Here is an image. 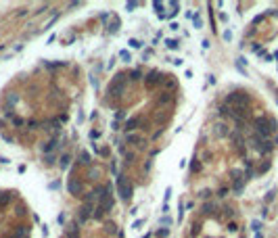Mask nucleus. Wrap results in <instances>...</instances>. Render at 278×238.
Listing matches in <instances>:
<instances>
[{
  "label": "nucleus",
  "mask_w": 278,
  "mask_h": 238,
  "mask_svg": "<svg viewBox=\"0 0 278 238\" xmlns=\"http://www.w3.org/2000/svg\"><path fill=\"white\" fill-rule=\"evenodd\" d=\"M100 203H98V207L94 209V217L96 219H100V217H105V213L111 209V205H113V194H111V186H105L102 192H100V198H98Z\"/></svg>",
  "instance_id": "f257e3e1"
},
{
  "label": "nucleus",
  "mask_w": 278,
  "mask_h": 238,
  "mask_svg": "<svg viewBox=\"0 0 278 238\" xmlns=\"http://www.w3.org/2000/svg\"><path fill=\"white\" fill-rule=\"evenodd\" d=\"M117 194H119L124 200H128V198L132 196V184H130L124 176H119V178H117Z\"/></svg>",
  "instance_id": "f03ea898"
},
{
  "label": "nucleus",
  "mask_w": 278,
  "mask_h": 238,
  "mask_svg": "<svg viewBox=\"0 0 278 238\" xmlns=\"http://www.w3.org/2000/svg\"><path fill=\"white\" fill-rule=\"evenodd\" d=\"M270 125H274V121H268V119H264V117L255 119V128H257L259 136H264V138H268V136L272 134V128H270Z\"/></svg>",
  "instance_id": "7ed1b4c3"
},
{
  "label": "nucleus",
  "mask_w": 278,
  "mask_h": 238,
  "mask_svg": "<svg viewBox=\"0 0 278 238\" xmlns=\"http://www.w3.org/2000/svg\"><path fill=\"white\" fill-rule=\"evenodd\" d=\"M92 215H94L92 213V200H84V207L80 209V221H86Z\"/></svg>",
  "instance_id": "20e7f679"
},
{
  "label": "nucleus",
  "mask_w": 278,
  "mask_h": 238,
  "mask_svg": "<svg viewBox=\"0 0 278 238\" xmlns=\"http://www.w3.org/2000/svg\"><path fill=\"white\" fill-rule=\"evenodd\" d=\"M67 188H69V192H71L73 196H80V194H82V184H80L78 180H69Z\"/></svg>",
  "instance_id": "39448f33"
},
{
  "label": "nucleus",
  "mask_w": 278,
  "mask_h": 238,
  "mask_svg": "<svg viewBox=\"0 0 278 238\" xmlns=\"http://www.w3.org/2000/svg\"><path fill=\"white\" fill-rule=\"evenodd\" d=\"M228 102H238V104H247L249 102V98L247 96H243V94H232V96H228Z\"/></svg>",
  "instance_id": "423d86ee"
},
{
  "label": "nucleus",
  "mask_w": 278,
  "mask_h": 238,
  "mask_svg": "<svg viewBox=\"0 0 278 238\" xmlns=\"http://www.w3.org/2000/svg\"><path fill=\"white\" fill-rule=\"evenodd\" d=\"M78 232H80L78 224H71V226H69V230H67V238H78Z\"/></svg>",
  "instance_id": "0eeeda50"
},
{
  "label": "nucleus",
  "mask_w": 278,
  "mask_h": 238,
  "mask_svg": "<svg viewBox=\"0 0 278 238\" xmlns=\"http://www.w3.org/2000/svg\"><path fill=\"white\" fill-rule=\"evenodd\" d=\"M69 165H71V157L69 155H63L61 157V169H67Z\"/></svg>",
  "instance_id": "6e6552de"
},
{
  "label": "nucleus",
  "mask_w": 278,
  "mask_h": 238,
  "mask_svg": "<svg viewBox=\"0 0 278 238\" xmlns=\"http://www.w3.org/2000/svg\"><path fill=\"white\" fill-rule=\"evenodd\" d=\"M192 23H194V27H197V29H201V27H203V21H201V17H199V15H192Z\"/></svg>",
  "instance_id": "1a4fd4ad"
},
{
  "label": "nucleus",
  "mask_w": 278,
  "mask_h": 238,
  "mask_svg": "<svg viewBox=\"0 0 278 238\" xmlns=\"http://www.w3.org/2000/svg\"><path fill=\"white\" fill-rule=\"evenodd\" d=\"M165 46L172 48V50H176V48H178V42H176V40H165Z\"/></svg>",
  "instance_id": "9d476101"
},
{
  "label": "nucleus",
  "mask_w": 278,
  "mask_h": 238,
  "mask_svg": "<svg viewBox=\"0 0 278 238\" xmlns=\"http://www.w3.org/2000/svg\"><path fill=\"white\" fill-rule=\"evenodd\" d=\"M128 44H130L132 48H136V50H138V48H142V42H140V40H130Z\"/></svg>",
  "instance_id": "9b49d317"
},
{
  "label": "nucleus",
  "mask_w": 278,
  "mask_h": 238,
  "mask_svg": "<svg viewBox=\"0 0 278 238\" xmlns=\"http://www.w3.org/2000/svg\"><path fill=\"white\" fill-rule=\"evenodd\" d=\"M251 228H253V232H259V228H261V221H251Z\"/></svg>",
  "instance_id": "f8f14e48"
},
{
  "label": "nucleus",
  "mask_w": 278,
  "mask_h": 238,
  "mask_svg": "<svg viewBox=\"0 0 278 238\" xmlns=\"http://www.w3.org/2000/svg\"><path fill=\"white\" fill-rule=\"evenodd\" d=\"M119 56H121L124 61H130V52H128V50H121V52H119Z\"/></svg>",
  "instance_id": "ddd939ff"
},
{
  "label": "nucleus",
  "mask_w": 278,
  "mask_h": 238,
  "mask_svg": "<svg viewBox=\"0 0 278 238\" xmlns=\"http://www.w3.org/2000/svg\"><path fill=\"white\" fill-rule=\"evenodd\" d=\"M80 161H82V163H84V165H88V163H90V161H88V155H86V152H84V155H82V157H80Z\"/></svg>",
  "instance_id": "4468645a"
},
{
  "label": "nucleus",
  "mask_w": 278,
  "mask_h": 238,
  "mask_svg": "<svg viewBox=\"0 0 278 238\" xmlns=\"http://www.w3.org/2000/svg\"><path fill=\"white\" fill-rule=\"evenodd\" d=\"M224 40L230 42V40H232V32H224Z\"/></svg>",
  "instance_id": "2eb2a0df"
},
{
  "label": "nucleus",
  "mask_w": 278,
  "mask_h": 238,
  "mask_svg": "<svg viewBox=\"0 0 278 238\" xmlns=\"http://www.w3.org/2000/svg\"><path fill=\"white\" fill-rule=\"evenodd\" d=\"M126 6H128V11H132V8H136V6H138V2H128Z\"/></svg>",
  "instance_id": "dca6fc26"
},
{
  "label": "nucleus",
  "mask_w": 278,
  "mask_h": 238,
  "mask_svg": "<svg viewBox=\"0 0 278 238\" xmlns=\"http://www.w3.org/2000/svg\"><path fill=\"white\" fill-rule=\"evenodd\" d=\"M170 196H172V186H170V188L165 190V203H167V198H170Z\"/></svg>",
  "instance_id": "f3484780"
},
{
  "label": "nucleus",
  "mask_w": 278,
  "mask_h": 238,
  "mask_svg": "<svg viewBox=\"0 0 278 238\" xmlns=\"http://www.w3.org/2000/svg\"><path fill=\"white\" fill-rule=\"evenodd\" d=\"M170 29H174V32H176V29H180V25H178V23H170Z\"/></svg>",
  "instance_id": "a211bd4d"
},
{
  "label": "nucleus",
  "mask_w": 278,
  "mask_h": 238,
  "mask_svg": "<svg viewBox=\"0 0 278 238\" xmlns=\"http://www.w3.org/2000/svg\"><path fill=\"white\" fill-rule=\"evenodd\" d=\"M140 224H142V219H136V221L132 224V228H140Z\"/></svg>",
  "instance_id": "6ab92c4d"
}]
</instances>
